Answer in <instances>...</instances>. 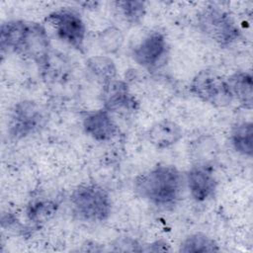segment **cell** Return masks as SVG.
Listing matches in <instances>:
<instances>
[{
    "label": "cell",
    "instance_id": "obj_6",
    "mask_svg": "<svg viewBox=\"0 0 253 253\" xmlns=\"http://www.w3.org/2000/svg\"><path fill=\"white\" fill-rule=\"evenodd\" d=\"M44 21L54 28L60 40L78 51H84L86 27L76 12L69 9H59L48 14Z\"/></svg>",
    "mask_w": 253,
    "mask_h": 253
},
{
    "label": "cell",
    "instance_id": "obj_21",
    "mask_svg": "<svg viewBox=\"0 0 253 253\" xmlns=\"http://www.w3.org/2000/svg\"><path fill=\"white\" fill-rule=\"evenodd\" d=\"M122 12L126 21L131 25H139L146 13V5L143 1H117L115 3Z\"/></svg>",
    "mask_w": 253,
    "mask_h": 253
},
{
    "label": "cell",
    "instance_id": "obj_22",
    "mask_svg": "<svg viewBox=\"0 0 253 253\" xmlns=\"http://www.w3.org/2000/svg\"><path fill=\"white\" fill-rule=\"evenodd\" d=\"M171 248L169 246V244L164 241V240H156L150 244H147L146 245V248L143 249V251H146V252H160V251H170Z\"/></svg>",
    "mask_w": 253,
    "mask_h": 253
},
{
    "label": "cell",
    "instance_id": "obj_5",
    "mask_svg": "<svg viewBox=\"0 0 253 253\" xmlns=\"http://www.w3.org/2000/svg\"><path fill=\"white\" fill-rule=\"evenodd\" d=\"M45 117L40 105L31 100L18 102L12 109L8 124V134L13 140L23 139L44 126Z\"/></svg>",
    "mask_w": 253,
    "mask_h": 253
},
{
    "label": "cell",
    "instance_id": "obj_13",
    "mask_svg": "<svg viewBox=\"0 0 253 253\" xmlns=\"http://www.w3.org/2000/svg\"><path fill=\"white\" fill-rule=\"evenodd\" d=\"M28 22L10 20L2 23L0 29V47L2 53L17 52L27 30Z\"/></svg>",
    "mask_w": 253,
    "mask_h": 253
},
{
    "label": "cell",
    "instance_id": "obj_12",
    "mask_svg": "<svg viewBox=\"0 0 253 253\" xmlns=\"http://www.w3.org/2000/svg\"><path fill=\"white\" fill-rule=\"evenodd\" d=\"M146 137L156 149H166L175 145L183 137V130L175 122L163 120L155 123L147 130Z\"/></svg>",
    "mask_w": 253,
    "mask_h": 253
},
{
    "label": "cell",
    "instance_id": "obj_2",
    "mask_svg": "<svg viewBox=\"0 0 253 253\" xmlns=\"http://www.w3.org/2000/svg\"><path fill=\"white\" fill-rule=\"evenodd\" d=\"M70 203L74 214L88 222L105 221L112 212L111 197L98 184L78 186L70 196Z\"/></svg>",
    "mask_w": 253,
    "mask_h": 253
},
{
    "label": "cell",
    "instance_id": "obj_18",
    "mask_svg": "<svg viewBox=\"0 0 253 253\" xmlns=\"http://www.w3.org/2000/svg\"><path fill=\"white\" fill-rule=\"evenodd\" d=\"M218 244L205 233L197 232L187 236L179 247L182 253H206L219 251Z\"/></svg>",
    "mask_w": 253,
    "mask_h": 253
},
{
    "label": "cell",
    "instance_id": "obj_19",
    "mask_svg": "<svg viewBox=\"0 0 253 253\" xmlns=\"http://www.w3.org/2000/svg\"><path fill=\"white\" fill-rule=\"evenodd\" d=\"M87 68L103 85L117 78V67L108 56L97 55L90 57L87 61Z\"/></svg>",
    "mask_w": 253,
    "mask_h": 253
},
{
    "label": "cell",
    "instance_id": "obj_16",
    "mask_svg": "<svg viewBox=\"0 0 253 253\" xmlns=\"http://www.w3.org/2000/svg\"><path fill=\"white\" fill-rule=\"evenodd\" d=\"M230 141L234 150L244 156L251 157L253 153V125L242 122L233 126Z\"/></svg>",
    "mask_w": 253,
    "mask_h": 253
},
{
    "label": "cell",
    "instance_id": "obj_9",
    "mask_svg": "<svg viewBox=\"0 0 253 253\" xmlns=\"http://www.w3.org/2000/svg\"><path fill=\"white\" fill-rule=\"evenodd\" d=\"M186 183L192 198L199 203L211 198L217 186L212 167L198 164H194L187 172Z\"/></svg>",
    "mask_w": 253,
    "mask_h": 253
},
{
    "label": "cell",
    "instance_id": "obj_11",
    "mask_svg": "<svg viewBox=\"0 0 253 253\" xmlns=\"http://www.w3.org/2000/svg\"><path fill=\"white\" fill-rule=\"evenodd\" d=\"M83 129L87 135L97 141H109L119 132V127L111 113L100 109L88 113L83 119Z\"/></svg>",
    "mask_w": 253,
    "mask_h": 253
},
{
    "label": "cell",
    "instance_id": "obj_15",
    "mask_svg": "<svg viewBox=\"0 0 253 253\" xmlns=\"http://www.w3.org/2000/svg\"><path fill=\"white\" fill-rule=\"evenodd\" d=\"M218 144L211 135H202L195 139L191 146V157L194 164L212 166L218 155Z\"/></svg>",
    "mask_w": 253,
    "mask_h": 253
},
{
    "label": "cell",
    "instance_id": "obj_4",
    "mask_svg": "<svg viewBox=\"0 0 253 253\" xmlns=\"http://www.w3.org/2000/svg\"><path fill=\"white\" fill-rule=\"evenodd\" d=\"M190 91L204 103L213 107H227L233 100L226 79L215 71L204 69L192 79Z\"/></svg>",
    "mask_w": 253,
    "mask_h": 253
},
{
    "label": "cell",
    "instance_id": "obj_14",
    "mask_svg": "<svg viewBox=\"0 0 253 253\" xmlns=\"http://www.w3.org/2000/svg\"><path fill=\"white\" fill-rule=\"evenodd\" d=\"M233 99L245 109L251 110L253 105V78L249 72L239 71L226 79Z\"/></svg>",
    "mask_w": 253,
    "mask_h": 253
},
{
    "label": "cell",
    "instance_id": "obj_7",
    "mask_svg": "<svg viewBox=\"0 0 253 253\" xmlns=\"http://www.w3.org/2000/svg\"><path fill=\"white\" fill-rule=\"evenodd\" d=\"M49 39L44 27L36 22H28L17 53L29 57L42 69H46L49 63Z\"/></svg>",
    "mask_w": 253,
    "mask_h": 253
},
{
    "label": "cell",
    "instance_id": "obj_17",
    "mask_svg": "<svg viewBox=\"0 0 253 253\" xmlns=\"http://www.w3.org/2000/svg\"><path fill=\"white\" fill-rule=\"evenodd\" d=\"M58 210V204L52 200H37L31 202L26 210L28 219L41 226L51 219Z\"/></svg>",
    "mask_w": 253,
    "mask_h": 253
},
{
    "label": "cell",
    "instance_id": "obj_8",
    "mask_svg": "<svg viewBox=\"0 0 253 253\" xmlns=\"http://www.w3.org/2000/svg\"><path fill=\"white\" fill-rule=\"evenodd\" d=\"M167 54L168 43L161 32H152L147 35L132 51L134 61L149 71L162 66Z\"/></svg>",
    "mask_w": 253,
    "mask_h": 253
},
{
    "label": "cell",
    "instance_id": "obj_1",
    "mask_svg": "<svg viewBox=\"0 0 253 253\" xmlns=\"http://www.w3.org/2000/svg\"><path fill=\"white\" fill-rule=\"evenodd\" d=\"M183 189V177L178 168L169 164H157L140 174L134 181L138 197L163 209L173 208Z\"/></svg>",
    "mask_w": 253,
    "mask_h": 253
},
{
    "label": "cell",
    "instance_id": "obj_3",
    "mask_svg": "<svg viewBox=\"0 0 253 253\" xmlns=\"http://www.w3.org/2000/svg\"><path fill=\"white\" fill-rule=\"evenodd\" d=\"M198 26L203 34L222 47L230 45L240 36L232 17L214 6L206 7L199 13Z\"/></svg>",
    "mask_w": 253,
    "mask_h": 253
},
{
    "label": "cell",
    "instance_id": "obj_20",
    "mask_svg": "<svg viewBox=\"0 0 253 253\" xmlns=\"http://www.w3.org/2000/svg\"><path fill=\"white\" fill-rule=\"evenodd\" d=\"M124 34L117 27H108L103 30L98 38L100 47L107 53H117L124 43Z\"/></svg>",
    "mask_w": 253,
    "mask_h": 253
},
{
    "label": "cell",
    "instance_id": "obj_10",
    "mask_svg": "<svg viewBox=\"0 0 253 253\" xmlns=\"http://www.w3.org/2000/svg\"><path fill=\"white\" fill-rule=\"evenodd\" d=\"M101 97L103 108L110 113L122 110L134 111L138 107V103L129 92L126 82L117 78L103 85Z\"/></svg>",
    "mask_w": 253,
    "mask_h": 253
}]
</instances>
